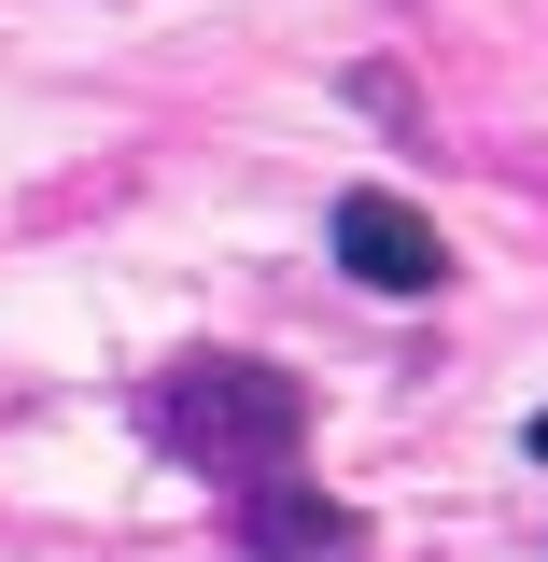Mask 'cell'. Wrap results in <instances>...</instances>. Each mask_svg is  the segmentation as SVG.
<instances>
[{
	"label": "cell",
	"instance_id": "obj_1",
	"mask_svg": "<svg viewBox=\"0 0 548 562\" xmlns=\"http://www.w3.org/2000/svg\"><path fill=\"white\" fill-rule=\"evenodd\" d=\"M141 436L169 450V464H198V479H281L295 450H310V380L295 366H254V351H198V366H169L155 394H141Z\"/></svg>",
	"mask_w": 548,
	"mask_h": 562
},
{
	"label": "cell",
	"instance_id": "obj_2",
	"mask_svg": "<svg viewBox=\"0 0 548 562\" xmlns=\"http://www.w3.org/2000/svg\"><path fill=\"white\" fill-rule=\"evenodd\" d=\"M324 239H338V268L366 281V295H436L450 281V254H436V225H422L394 183H351L338 211H324Z\"/></svg>",
	"mask_w": 548,
	"mask_h": 562
},
{
	"label": "cell",
	"instance_id": "obj_3",
	"mask_svg": "<svg viewBox=\"0 0 548 562\" xmlns=\"http://www.w3.org/2000/svg\"><path fill=\"white\" fill-rule=\"evenodd\" d=\"M351 535H366V520H351L324 479H254L239 492V562H351Z\"/></svg>",
	"mask_w": 548,
	"mask_h": 562
},
{
	"label": "cell",
	"instance_id": "obj_4",
	"mask_svg": "<svg viewBox=\"0 0 548 562\" xmlns=\"http://www.w3.org/2000/svg\"><path fill=\"white\" fill-rule=\"evenodd\" d=\"M535 464H548V408H535Z\"/></svg>",
	"mask_w": 548,
	"mask_h": 562
}]
</instances>
